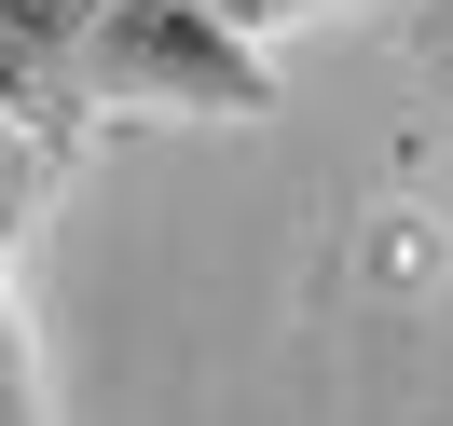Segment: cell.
Listing matches in <instances>:
<instances>
[{
  "instance_id": "cell-1",
  "label": "cell",
  "mask_w": 453,
  "mask_h": 426,
  "mask_svg": "<svg viewBox=\"0 0 453 426\" xmlns=\"http://www.w3.org/2000/svg\"><path fill=\"white\" fill-rule=\"evenodd\" d=\"M83 111H179V124H261L275 111V56L220 28L206 0H111L69 56Z\"/></svg>"
},
{
  "instance_id": "cell-2",
  "label": "cell",
  "mask_w": 453,
  "mask_h": 426,
  "mask_svg": "<svg viewBox=\"0 0 453 426\" xmlns=\"http://www.w3.org/2000/svg\"><path fill=\"white\" fill-rule=\"evenodd\" d=\"M96 14H111V0H0V111L69 97V56H83Z\"/></svg>"
},
{
  "instance_id": "cell-3",
  "label": "cell",
  "mask_w": 453,
  "mask_h": 426,
  "mask_svg": "<svg viewBox=\"0 0 453 426\" xmlns=\"http://www.w3.org/2000/svg\"><path fill=\"white\" fill-rule=\"evenodd\" d=\"M220 28H248V42H275V28H303V14H330V0H206Z\"/></svg>"
},
{
  "instance_id": "cell-4",
  "label": "cell",
  "mask_w": 453,
  "mask_h": 426,
  "mask_svg": "<svg viewBox=\"0 0 453 426\" xmlns=\"http://www.w3.org/2000/svg\"><path fill=\"white\" fill-rule=\"evenodd\" d=\"M412 42H426V69L453 83V0H412Z\"/></svg>"
},
{
  "instance_id": "cell-5",
  "label": "cell",
  "mask_w": 453,
  "mask_h": 426,
  "mask_svg": "<svg viewBox=\"0 0 453 426\" xmlns=\"http://www.w3.org/2000/svg\"><path fill=\"white\" fill-rule=\"evenodd\" d=\"M0 179H14V111H0Z\"/></svg>"
}]
</instances>
